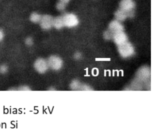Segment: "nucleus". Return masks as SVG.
<instances>
[{"label":"nucleus","instance_id":"nucleus-1","mask_svg":"<svg viewBox=\"0 0 156 135\" xmlns=\"http://www.w3.org/2000/svg\"><path fill=\"white\" fill-rule=\"evenodd\" d=\"M135 7V4L133 0H122L119 4V9L126 12L128 17L129 18L134 16Z\"/></svg>","mask_w":156,"mask_h":135},{"label":"nucleus","instance_id":"nucleus-2","mask_svg":"<svg viewBox=\"0 0 156 135\" xmlns=\"http://www.w3.org/2000/svg\"><path fill=\"white\" fill-rule=\"evenodd\" d=\"M118 46L119 52L123 57H129L134 53V50L133 46L127 42Z\"/></svg>","mask_w":156,"mask_h":135},{"label":"nucleus","instance_id":"nucleus-3","mask_svg":"<svg viewBox=\"0 0 156 135\" xmlns=\"http://www.w3.org/2000/svg\"><path fill=\"white\" fill-rule=\"evenodd\" d=\"M64 26L72 28L76 26L79 23V20L77 17L72 13H66L62 16Z\"/></svg>","mask_w":156,"mask_h":135},{"label":"nucleus","instance_id":"nucleus-4","mask_svg":"<svg viewBox=\"0 0 156 135\" xmlns=\"http://www.w3.org/2000/svg\"><path fill=\"white\" fill-rule=\"evenodd\" d=\"M48 61L49 67L55 70L60 69L63 65L62 59L56 56H53L49 58Z\"/></svg>","mask_w":156,"mask_h":135},{"label":"nucleus","instance_id":"nucleus-5","mask_svg":"<svg viewBox=\"0 0 156 135\" xmlns=\"http://www.w3.org/2000/svg\"><path fill=\"white\" fill-rule=\"evenodd\" d=\"M54 18L48 15L42 16L40 22L41 28L45 30H48L53 27Z\"/></svg>","mask_w":156,"mask_h":135},{"label":"nucleus","instance_id":"nucleus-6","mask_svg":"<svg viewBox=\"0 0 156 135\" xmlns=\"http://www.w3.org/2000/svg\"><path fill=\"white\" fill-rule=\"evenodd\" d=\"M34 66L36 70L41 73H45L49 67L48 61L42 58L36 60Z\"/></svg>","mask_w":156,"mask_h":135},{"label":"nucleus","instance_id":"nucleus-7","mask_svg":"<svg viewBox=\"0 0 156 135\" xmlns=\"http://www.w3.org/2000/svg\"><path fill=\"white\" fill-rule=\"evenodd\" d=\"M112 39L118 46L127 42V36L123 31L115 34Z\"/></svg>","mask_w":156,"mask_h":135},{"label":"nucleus","instance_id":"nucleus-8","mask_svg":"<svg viewBox=\"0 0 156 135\" xmlns=\"http://www.w3.org/2000/svg\"><path fill=\"white\" fill-rule=\"evenodd\" d=\"M108 30L114 35L117 32L123 31L124 27L120 22L116 20H114L109 24Z\"/></svg>","mask_w":156,"mask_h":135},{"label":"nucleus","instance_id":"nucleus-9","mask_svg":"<svg viewBox=\"0 0 156 135\" xmlns=\"http://www.w3.org/2000/svg\"><path fill=\"white\" fill-rule=\"evenodd\" d=\"M64 25L62 16L54 18L53 27L57 29H60L64 27Z\"/></svg>","mask_w":156,"mask_h":135},{"label":"nucleus","instance_id":"nucleus-10","mask_svg":"<svg viewBox=\"0 0 156 135\" xmlns=\"http://www.w3.org/2000/svg\"><path fill=\"white\" fill-rule=\"evenodd\" d=\"M115 15L116 20L119 22L124 21L128 17L127 13L120 9L115 12Z\"/></svg>","mask_w":156,"mask_h":135},{"label":"nucleus","instance_id":"nucleus-11","mask_svg":"<svg viewBox=\"0 0 156 135\" xmlns=\"http://www.w3.org/2000/svg\"><path fill=\"white\" fill-rule=\"evenodd\" d=\"M42 17V16L40 14L36 12H34L31 15L30 19V21L34 23H40Z\"/></svg>","mask_w":156,"mask_h":135},{"label":"nucleus","instance_id":"nucleus-12","mask_svg":"<svg viewBox=\"0 0 156 135\" xmlns=\"http://www.w3.org/2000/svg\"><path fill=\"white\" fill-rule=\"evenodd\" d=\"M66 4L59 1L56 5V8L60 12H63L66 9Z\"/></svg>","mask_w":156,"mask_h":135},{"label":"nucleus","instance_id":"nucleus-13","mask_svg":"<svg viewBox=\"0 0 156 135\" xmlns=\"http://www.w3.org/2000/svg\"><path fill=\"white\" fill-rule=\"evenodd\" d=\"M113 34L109 30L106 31L104 33L105 38L107 39H113Z\"/></svg>","mask_w":156,"mask_h":135},{"label":"nucleus","instance_id":"nucleus-14","mask_svg":"<svg viewBox=\"0 0 156 135\" xmlns=\"http://www.w3.org/2000/svg\"><path fill=\"white\" fill-rule=\"evenodd\" d=\"M25 42L27 45L29 46H30L33 45V41L31 38H28L26 40Z\"/></svg>","mask_w":156,"mask_h":135},{"label":"nucleus","instance_id":"nucleus-15","mask_svg":"<svg viewBox=\"0 0 156 135\" xmlns=\"http://www.w3.org/2000/svg\"><path fill=\"white\" fill-rule=\"evenodd\" d=\"M82 55L80 52H77L75 54L74 58L75 59L79 60L81 58Z\"/></svg>","mask_w":156,"mask_h":135},{"label":"nucleus","instance_id":"nucleus-16","mask_svg":"<svg viewBox=\"0 0 156 135\" xmlns=\"http://www.w3.org/2000/svg\"><path fill=\"white\" fill-rule=\"evenodd\" d=\"M7 70V67L3 65L2 66L1 68H0V70L2 72H5Z\"/></svg>","mask_w":156,"mask_h":135},{"label":"nucleus","instance_id":"nucleus-17","mask_svg":"<svg viewBox=\"0 0 156 135\" xmlns=\"http://www.w3.org/2000/svg\"><path fill=\"white\" fill-rule=\"evenodd\" d=\"M4 36V34L3 31L2 30H0V41H2L3 39Z\"/></svg>","mask_w":156,"mask_h":135},{"label":"nucleus","instance_id":"nucleus-18","mask_svg":"<svg viewBox=\"0 0 156 135\" xmlns=\"http://www.w3.org/2000/svg\"><path fill=\"white\" fill-rule=\"evenodd\" d=\"M59 2H63L66 4H68L71 0H59Z\"/></svg>","mask_w":156,"mask_h":135}]
</instances>
